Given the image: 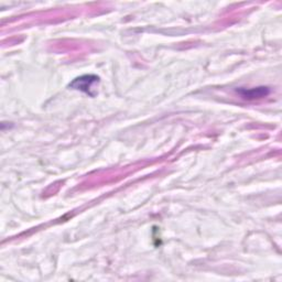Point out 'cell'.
<instances>
[{
    "instance_id": "6da1fadb",
    "label": "cell",
    "mask_w": 282,
    "mask_h": 282,
    "mask_svg": "<svg viewBox=\"0 0 282 282\" xmlns=\"http://www.w3.org/2000/svg\"><path fill=\"white\" fill-rule=\"evenodd\" d=\"M98 82H99V78L97 76L84 75V76H80V77H77L74 79L73 82L70 84V87H72V89H74V90L85 92L93 96V93L91 91L94 89V86H95Z\"/></svg>"
},
{
    "instance_id": "7a4b0ae2",
    "label": "cell",
    "mask_w": 282,
    "mask_h": 282,
    "mask_svg": "<svg viewBox=\"0 0 282 282\" xmlns=\"http://www.w3.org/2000/svg\"><path fill=\"white\" fill-rule=\"evenodd\" d=\"M239 95L245 99H256L267 96L269 94V89L268 87H258V89H251V90H245L241 89L237 91Z\"/></svg>"
}]
</instances>
